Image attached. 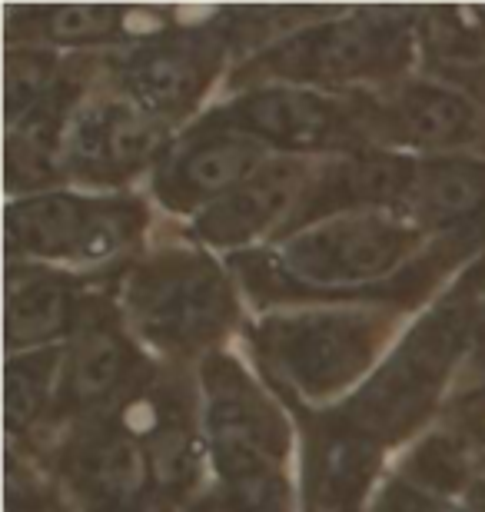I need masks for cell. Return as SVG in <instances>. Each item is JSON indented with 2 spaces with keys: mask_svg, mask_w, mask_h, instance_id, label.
<instances>
[{
  "mask_svg": "<svg viewBox=\"0 0 485 512\" xmlns=\"http://www.w3.org/2000/svg\"><path fill=\"white\" fill-rule=\"evenodd\" d=\"M266 167V143L240 130H223L213 137L190 140L170 163L163 190L177 203H216Z\"/></svg>",
  "mask_w": 485,
  "mask_h": 512,
  "instance_id": "obj_9",
  "label": "cell"
},
{
  "mask_svg": "<svg viewBox=\"0 0 485 512\" xmlns=\"http://www.w3.org/2000/svg\"><path fill=\"white\" fill-rule=\"evenodd\" d=\"M416 183V167L396 157H356L346 160L323 180L316 197L299 213V223H309L316 213L326 210H366L379 203H392L402 197H412Z\"/></svg>",
  "mask_w": 485,
  "mask_h": 512,
  "instance_id": "obj_13",
  "label": "cell"
},
{
  "mask_svg": "<svg viewBox=\"0 0 485 512\" xmlns=\"http://www.w3.org/2000/svg\"><path fill=\"white\" fill-rule=\"evenodd\" d=\"M299 183H303L299 163H266L243 187L226 193L200 213L196 237L213 247H243L293 207Z\"/></svg>",
  "mask_w": 485,
  "mask_h": 512,
  "instance_id": "obj_10",
  "label": "cell"
},
{
  "mask_svg": "<svg viewBox=\"0 0 485 512\" xmlns=\"http://www.w3.org/2000/svg\"><path fill=\"white\" fill-rule=\"evenodd\" d=\"M57 80V64L40 50H14L4 67V107L10 127L30 117L50 100V87Z\"/></svg>",
  "mask_w": 485,
  "mask_h": 512,
  "instance_id": "obj_21",
  "label": "cell"
},
{
  "mask_svg": "<svg viewBox=\"0 0 485 512\" xmlns=\"http://www.w3.org/2000/svg\"><path fill=\"white\" fill-rule=\"evenodd\" d=\"M386 323L373 313L319 310L276 316L260 326V353L299 396L326 399L353 386L376 360Z\"/></svg>",
  "mask_w": 485,
  "mask_h": 512,
  "instance_id": "obj_2",
  "label": "cell"
},
{
  "mask_svg": "<svg viewBox=\"0 0 485 512\" xmlns=\"http://www.w3.org/2000/svg\"><path fill=\"white\" fill-rule=\"evenodd\" d=\"M80 476L103 506H137L153 476L147 446L127 433H103L97 443L87 446L84 459H80Z\"/></svg>",
  "mask_w": 485,
  "mask_h": 512,
  "instance_id": "obj_17",
  "label": "cell"
},
{
  "mask_svg": "<svg viewBox=\"0 0 485 512\" xmlns=\"http://www.w3.org/2000/svg\"><path fill=\"white\" fill-rule=\"evenodd\" d=\"M406 57V30L392 24L389 17L359 14L346 20L306 30L276 50L273 67L296 80H319V84H339V80L373 77L402 64Z\"/></svg>",
  "mask_w": 485,
  "mask_h": 512,
  "instance_id": "obj_6",
  "label": "cell"
},
{
  "mask_svg": "<svg viewBox=\"0 0 485 512\" xmlns=\"http://www.w3.org/2000/svg\"><path fill=\"white\" fill-rule=\"evenodd\" d=\"M416 230L379 210H353L306 223L280 250L283 276L309 290H343L383 280L406 260Z\"/></svg>",
  "mask_w": 485,
  "mask_h": 512,
  "instance_id": "obj_3",
  "label": "cell"
},
{
  "mask_svg": "<svg viewBox=\"0 0 485 512\" xmlns=\"http://www.w3.org/2000/svg\"><path fill=\"white\" fill-rule=\"evenodd\" d=\"M476 346H479V363L485 366V320L476 326Z\"/></svg>",
  "mask_w": 485,
  "mask_h": 512,
  "instance_id": "obj_28",
  "label": "cell"
},
{
  "mask_svg": "<svg viewBox=\"0 0 485 512\" xmlns=\"http://www.w3.org/2000/svg\"><path fill=\"white\" fill-rule=\"evenodd\" d=\"M412 203L429 227H469L485 217V163L436 160L416 170Z\"/></svg>",
  "mask_w": 485,
  "mask_h": 512,
  "instance_id": "obj_16",
  "label": "cell"
},
{
  "mask_svg": "<svg viewBox=\"0 0 485 512\" xmlns=\"http://www.w3.org/2000/svg\"><path fill=\"white\" fill-rule=\"evenodd\" d=\"M210 54L187 44H157L130 57L123 70L133 104L153 117H177L203 97L210 84Z\"/></svg>",
  "mask_w": 485,
  "mask_h": 512,
  "instance_id": "obj_11",
  "label": "cell"
},
{
  "mask_svg": "<svg viewBox=\"0 0 485 512\" xmlns=\"http://www.w3.org/2000/svg\"><path fill=\"white\" fill-rule=\"evenodd\" d=\"M373 512H456V509L442 506L436 496L426 493V489L409 486V483H396V486L386 489Z\"/></svg>",
  "mask_w": 485,
  "mask_h": 512,
  "instance_id": "obj_26",
  "label": "cell"
},
{
  "mask_svg": "<svg viewBox=\"0 0 485 512\" xmlns=\"http://www.w3.org/2000/svg\"><path fill=\"white\" fill-rule=\"evenodd\" d=\"M54 373H57V353L54 350L10 356L7 380H4L7 426L10 429H27L40 413H44Z\"/></svg>",
  "mask_w": 485,
  "mask_h": 512,
  "instance_id": "obj_20",
  "label": "cell"
},
{
  "mask_svg": "<svg viewBox=\"0 0 485 512\" xmlns=\"http://www.w3.org/2000/svg\"><path fill=\"white\" fill-rule=\"evenodd\" d=\"M220 120L230 130L286 150H319L343 140L346 133V110L303 87L256 90L236 100Z\"/></svg>",
  "mask_w": 485,
  "mask_h": 512,
  "instance_id": "obj_7",
  "label": "cell"
},
{
  "mask_svg": "<svg viewBox=\"0 0 485 512\" xmlns=\"http://www.w3.org/2000/svg\"><path fill=\"white\" fill-rule=\"evenodd\" d=\"M466 469V449L459 443H449V439H432V443L419 449L416 463H412L419 489H442V493L466 483Z\"/></svg>",
  "mask_w": 485,
  "mask_h": 512,
  "instance_id": "obj_25",
  "label": "cell"
},
{
  "mask_svg": "<svg viewBox=\"0 0 485 512\" xmlns=\"http://www.w3.org/2000/svg\"><path fill=\"white\" fill-rule=\"evenodd\" d=\"M120 20H123V14L117 7L64 4V7L44 10V17H40V30H44V37L57 40V44H94V40L117 34Z\"/></svg>",
  "mask_w": 485,
  "mask_h": 512,
  "instance_id": "obj_24",
  "label": "cell"
},
{
  "mask_svg": "<svg viewBox=\"0 0 485 512\" xmlns=\"http://www.w3.org/2000/svg\"><path fill=\"white\" fill-rule=\"evenodd\" d=\"M376 476V443L356 429H336L316 456V499L329 512H356Z\"/></svg>",
  "mask_w": 485,
  "mask_h": 512,
  "instance_id": "obj_18",
  "label": "cell"
},
{
  "mask_svg": "<svg viewBox=\"0 0 485 512\" xmlns=\"http://www.w3.org/2000/svg\"><path fill=\"white\" fill-rule=\"evenodd\" d=\"M133 366L130 346L113 330H90L80 336L67 360L64 399L70 406H94L127 380Z\"/></svg>",
  "mask_w": 485,
  "mask_h": 512,
  "instance_id": "obj_19",
  "label": "cell"
},
{
  "mask_svg": "<svg viewBox=\"0 0 485 512\" xmlns=\"http://www.w3.org/2000/svg\"><path fill=\"white\" fill-rule=\"evenodd\" d=\"M469 333V306L442 303L412 330L396 353L379 366L343 413L346 429L379 439H402L416 429L446 386V376Z\"/></svg>",
  "mask_w": 485,
  "mask_h": 512,
  "instance_id": "obj_1",
  "label": "cell"
},
{
  "mask_svg": "<svg viewBox=\"0 0 485 512\" xmlns=\"http://www.w3.org/2000/svg\"><path fill=\"white\" fill-rule=\"evenodd\" d=\"M399 133L419 147H459L469 143L479 127L476 107L459 90L439 84H409L392 104Z\"/></svg>",
  "mask_w": 485,
  "mask_h": 512,
  "instance_id": "obj_15",
  "label": "cell"
},
{
  "mask_svg": "<svg viewBox=\"0 0 485 512\" xmlns=\"http://www.w3.org/2000/svg\"><path fill=\"white\" fill-rule=\"evenodd\" d=\"M203 386L206 429L220 473L243 486L270 479L290 449V429L280 409L226 356H213L206 363Z\"/></svg>",
  "mask_w": 485,
  "mask_h": 512,
  "instance_id": "obj_5",
  "label": "cell"
},
{
  "mask_svg": "<svg viewBox=\"0 0 485 512\" xmlns=\"http://www.w3.org/2000/svg\"><path fill=\"white\" fill-rule=\"evenodd\" d=\"M127 306L153 343L193 350L213 340L230 320V286L206 256H163L133 273Z\"/></svg>",
  "mask_w": 485,
  "mask_h": 512,
  "instance_id": "obj_4",
  "label": "cell"
},
{
  "mask_svg": "<svg viewBox=\"0 0 485 512\" xmlns=\"http://www.w3.org/2000/svg\"><path fill=\"white\" fill-rule=\"evenodd\" d=\"M100 203L37 193L7 207V243L27 256H87Z\"/></svg>",
  "mask_w": 485,
  "mask_h": 512,
  "instance_id": "obj_12",
  "label": "cell"
},
{
  "mask_svg": "<svg viewBox=\"0 0 485 512\" xmlns=\"http://www.w3.org/2000/svg\"><path fill=\"white\" fill-rule=\"evenodd\" d=\"M190 512H253V506L243 503V499L216 496V499H206V503H200V506H193Z\"/></svg>",
  "mask_w": 485,
  "mask_h": 512,
  "instance_id": "obj_27",
  "label": "cell"
},
{
  "mask_svg": "<svg viewBox=\"0 0 485 512\" xmlns=\"http://www.w3.org/2000/svg\"><path fill=\"white\" fill-rule=\"evenodd\" d=\"M422 30H426V40L439 57L456 60V64H466V60L476 64L479 57H485V14H476V10H429Z\"/></svg>",
  "mask_w": 485,
  "mask_h": 512,
  "instance_id": "obj_22",
  "label": "cell"
},
{
  "mask_svg": "<svg viewBox=\"0 0 485 512\" xmlns=\"http://www.w3.org/2000/svg\"><path fill=\"white\" fill-rule=\"evenodd\" d=\"M7 350H30L54 340L70 326L74 296L67 283L50 273L27 270L7 276Z\"/></svg>",
  "mask_w": 485,
  "mask_h": 512,
  "instance_id": "obj_14",
  "label": "cell"
},
{
  "mask_svg": "<svg viewBox=\"0 0 485 512\" xmlns=\"http://www.w3.org/2000/svg\"><path fill=\"white\" fill-rule=\"evenodd\" d=\"M163 143L160 117L137 104H103L77 117L70 160L84 177L120 180L137 173Z\"/></svg>",
  "mask_w": 485,
  "mask_h": 512,
  "instance_id": "obj_8",
  "label": "cell"
},
{
  "mask_svg": "<svg viewBox=\"0 0 485 512\" xmlns=\"http://www.w3.org/2000/svg\"><path fill=\"white\" fill-rule=\"evenodd\" d=\"M150 473L163 489H177L193 476L196 469V443L190 426L180 416H160L147 443Z\"/></svg>",
  "mask_w": 485,
  "mask_h": 512,
  "instance_id": "obj_23",
  "label": "cell"
}]
</instances>
